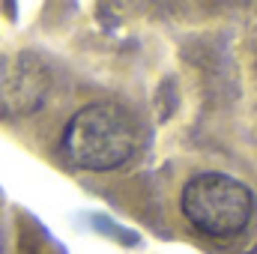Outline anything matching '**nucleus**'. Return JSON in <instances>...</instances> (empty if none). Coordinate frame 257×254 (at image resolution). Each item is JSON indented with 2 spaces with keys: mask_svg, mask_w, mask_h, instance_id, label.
I'll return each mask as SVG.
<instances>
[{
  "mask_svg": "<svg viewBox=\"0 0 257 254\" xmlns=\"http://www.w3.org/2000/svg\"><path fill=\"white\" fill-rule=\"evenodd\" d=\"M60 150L75 168L93 174L117 171L138 150V129L120 105L93 102L69 117Z\"/></svg>",
  "mask_w": 257,
  "mask_h": 254,
  "instance_id": "1",
  "label": "nucleus"
},
{
  "mask_svg": "<svg viewBox=\"0 0 257 254\" xmlns=\"http://www.w3.org/2000/svg\"><path fill=\"white\" fill-rule=\"evenodd\" d=\"M180 209L194 230L224 239L236 236L251 221L254 194L236 177H227L221 171H203L183 186Z\"/></svg>",
  "mask_w": 257,
  "mask_h": 254,
  "instance_id": "2",
  "label": "nucleus"
},
{
  "mask_svg": "<svg viewBox=\"0 0 257 254\" xmlns=\"http://www.w3.org/2000/svg\"><path fill=\"white\" fill-rule=\"evenodd\" d=\"M48 93V78L36 63L18 57L0 72V108L3 114H30L42 105Z\"/></svg>",
  "mask_w": 257,
  "mask_h": 254,
  "instance_id": "3",
  "label": "nucleus"
}]
</instances>
